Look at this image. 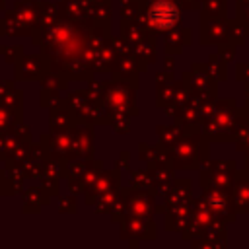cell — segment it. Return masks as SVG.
I'll list each match as a JSON object with an SVG mask.
<instances>
[{
	"instance_id": "obj_8",
	"label": "cell",
	"mask_w": 249,
	"mask_h": 249,
	"mask_svg": "<svg viewBox=\"0 0 249 249\" xmlns=\"http://www.w3.org/2000/svg\"><path fill=\"white\" fill-rule=\"evenodd\" d=\"M10 132L16 134L19 140H31V130H29V126L23 123V117H19V119H16V121L12 123Z\"/></svg>"
},
{
	"instance_id": "obj_10",
	"label": "cell",
	"mask_w": 249,
	"mask_h": 249,
	"mask_svg": "<svg viewBox=\"0 0 249 249\" xmlns=\"http://www.w3.org/2000/svg\"><path fill=\"white\" fill-rule=\"evenodd\" d=\"M16 86V80H0V95L6 93L8 89H12Z\"/></svg>"
},
{
	"instance_id": "obj_2",
	"label": "cell",
	"mask_w": 249,
	"mask_h": 249,
	"mask_svg": "<svg viewBox=\"0 0 249 249\" xmlns=\"http://www.w3.org/2000/svg\"><path fill=\"white\" fill-rule=\"evenodd\" d=\"M179 19V10L173 2L169 0H158L150 8V23L156 29H167L173 27Z\"/></svg>"
},
{
	"instance_id": "obj_1",
	"label": "cell",
	"mask_w": 249,
	"mask_h": 249,
	"mask_svg": "<svg viewBox=\"0 0 249 249\" xmlns=\"http://www.w3.org/2000/svg\"><path fill=\"white\" fill-rule=\"evenodd\" d=\"M51 72V60L43 53L21 54L14 62V80L18 82H35L43 80Z\"/></svg>"
},
{
	"instance_id": "obj_9",
	"label": "cell",
	"mask_w": 249,
	"mask_h": 249,
	"mask_svg": "<svg viewBox=\"0 0 249 249\" xmlns=\"http://www.w3.org/2000/svg\"><path fill=\"white\" fill-rule=\"evenodd\" d=\"M16 119H19V117H16L14 111H10V109L0 101V132H8L10 126H12V123H14Z\"/></svg>"
},
{
	"instance_id": "obj_11",
	"label": "cell",
	"mask_w": 249,
	"mask_h": 249,
	"mask_svg": "<svg viewBox=\"0 0 249 249\" xmlns=\"http://www.w3.org/2000/svg\"><path fill=\"white\" fill-rule=\"evenodd\" d=\"M58 208H60L62 212H66V210H74V204H72V200H68V198H62Z\"/></svg>"
},
{
	"instance_id": "obj_7",
	"label": "cell",
	"mask_w": 249,
	"mask_h": 249,
	"mask_svg": "<svg viewBox=\"0 0 249 249\" xmlns=\"http://www.w3.org/2000/svg\"><path fill=\"white\" fill-rule=\"evenodd\" d=\"M21 54H25L23 49H21V45H12V47H8V45H2V43H0V56H4V60H6L8 64H14Z\"/></svg>"
},
{
	"instance_id": "obj_5",
	"label": "cell",
	"mask_w": 249,
	"mask_h": 249,
	"mask_svg": "<svg viewBox=\"0 0 249 249\" xmlns=\"http://www.w3.org/2000/svg\"><path fill=\"white\" fill-rule=\"evenodd\" d=\"M0 101L10 109L14 111L16 117H23V93L14 86L12 89H8L6 93L0 95Z\"/></svg>"
},
{
	"instance_id": "obj_6",
	"label": "cell",
	"mask_w": 249,
	"mask_h": 249,
	"mask_svg": "<svg viewBox=\"0 0 249 249\" xmlns=\"http://www.w3.org/2000/svg\"><path fill=\"white\" fill-rule=\"evenodd\" d=\"M70 121H72V115H70L68 111H62V109H58V107H53V109H51L49 123H51V130H53V132L64 130L66 126H70Z\"/></svg>"
},
{
	"instance_id": "obj_4",
	"label": "cell",
	"mask_w": 249,
	"mask_h": 249,
	"mask_svg": "<svg viewBox=\"0 0 249 249\" xmlns=\"http://www.w3.org/2000/svg\"><path fill=\"white\" fill-rule=\"evenodd\" d=\"M21 196H23V206H21V210L33 214V212H39L41 206L49 202V196H51V195H49L43 187H31V189L23 191Z\"/></svg>"
},
{
	"instance_id": "obj_12",
	"label": "cell",
	"mask_w": 249,
	"mask_h": 249,
	"mask_svg": "<svg viewBox=\"0 0 249 249\" xmlns=\"http://www.w3.org/2000/svg\"><path fill=\"white\" fill-rule=\"evenodd\" d=\"M6 8V0H0V12Z\"/></svg>"
},
{
	"instance_id": "obj_3",
	"label": "cell",
	"mask_w": 249,
	"mask_h": 249,
	"mask_svg": "<svg viewBox=\"0 0 249 249\" xmlns=\"http://www.w3.org/2000/svg\"><path fill=\"white\" fill-rule=\"evenodd\" d=\"M23 35H31V29H27L18 19L14 10L6 12V16L0 18V39H4V37H23Z\"/></svg>"
}]
</instances>
